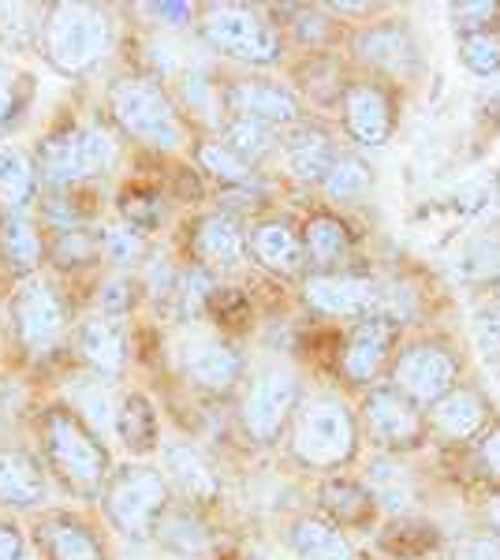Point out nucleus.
I'll return each instance as SVG.
<instances>
[{"instance_id": "10", "label": "nucleus", "mask_w": 500, "mask_h": 560, "mask_svg": "<svg viewBox=\"0 0 500 560\" xmlns=\"http://www.w3.org/2000/svg\"><path fill=\"white\" fill-rule=\"evenodd\" d=\"M393 377L411 404H441L456 385V359L438 345H411L396 359Z\"/></svg>"}, {"instance_id": "28", "label": "nucleus", "mask_w": 500, "mask_h": 560, "mask_svg": "<svg viewBox=\"0 0 500 560\" xmlns=\"http://www.w3.org/2000/svg\"><path fill=\"white\" fill-rule=\"evenodd\" d=\"M38 195V165L23 150H0V206L4 213H23Z\"/></svg>"}, {"instance_id": "27", "label": "nucleus", "mask_w": 500, "mask_h": 560, "mask_svg": "<svg viewBox=\"0 0 500 560\" xmlns=\"http://www.w3.org/2000/svg\"><path fill=\"white\" fill-rule=\"evenodd\" d=\"M116 433L127 445V453H150L158 448V438H161V419H158V408L150 404V396L142 393H127L120 404H116Z\"/></svg>"}, {"instance_id": "31", "label": "nucleus", "mask_w": 500, "mask_h": 560, "mask_svg": "<svg viewBox=\"0 0 500 560\" xmlns=\"http://www.w3.org/2000/svg\"><path fill=\"white\" fill-rule=\"evenodd\" d=\"M374 187V173L362 158L354 153H340L336 165L329 168V176L322 179V191L333 198V202H359V198L370 195Z\"/></svg>"}, {"instance_id": "53", "label": "nucleus", "mask_w": 500, "mask_h": 560, "mask_svg": "<svg viewBox=\"0 0 500 560\" xmlns=\"http://www.w3.org/2000/svg\"><path fill=\"white\" fill-rule=\"evenodd\" d=\"M481 464H486V471L500 478V427L489 430V438L481 441Z\"/></svg>"}, {"instance_id": "50", "label": "nucleus", "mask_w": 500, "mask_h": 560, "mask_svg": "<svg viewBox=\"0 0 500 560\" xmlns=\"http://www.w3.org/2000/svg\"><path fill=\"white\" fill-rule=\"evenodd\" d=\"M452 560H500V538H463L452 549Z\"/></svg>"}, {"instance_id": "15", "label": "nucleus", "mask_w": 500, "mask_h": 560, "mask_svg": "<svg viewBox=\"0 0 500 560\" xmlns=\"http://www.w3.org/2000/svg\"><path fill=\"white\" fill-rule=\"evenodd\" d=\"M396 345V322L385 318V314H374V318H362L351 329L348 345H344L340 355V370L344 377L354 385H367L377 377V370L385 366L388 351Z\"/></svg>"}, {"instance_id": "18", "label": "nucleus", "mask_w": 500, "mask_h": 560, "mask_svg": "<svg viewBox=\"0 0 500 560\" xmlns=\"http://www.w3.org/2000/svg\"><path fill=\"white\" fill-rule=\"evenodd\" d=\"M190 250H195V266L202 269H232L247 255V236L243 229L224 213H206L190 232Z\"/></svg>"}, {"instance_id": "44", "label": "nucleus", "mask_w": 500, "mask_h": 560, "mask_svg": "<svg viewBox=\"0 0 500 560\" xmlns=\"http://www.w3.org/2000/svg\"><path fill=\"white\" fill-rule=\"evenodd\" d=\"M23 4H0V38H4L12 49H23V45H34V38H42V23L26 20Z\"/></svg>"}, {"instance_id": "49", "label": "nucleus", "mask_w": 500, "mask_h": 560, "mask_svg": "<svg viewBox=\"0 0 500 560\" xmlns=\"http://www.w3.org/2000/svg\"><path fill=\"white\" fill-rule=\"evenodd\" d=\"M147 284H150V295H153V300H158V295L165 300V295L179 292V277H176V269H172V261H168V258H153V261H150Z\"/></svg>"}, {"instance_id": "14", "label": "nucleus", "mask_w": 500, "mask_h": 560, "mask_svg": "<svg viewBox=\"0 0 500 560\" xmlns=\"http://www.w3.org/2000/svg\"><path fill=\"white\" fill-rule=\"evenodd\" d=\"M224 105L232 108V116H247V120L269 124V128L299 120L295 94L272 79H235L224 86Z\"/></svg>"}, {"instance_id": "48", "label": "nucleus", "mask_w": 500, "mask_h": 560, "mask_svg": "<svg viewBox=\"0 0 500 560\" xmlns=\"http://www.w3.org/2000/svg\"><path fill=\"white\" fill-rule=\"evenodd\" d=\"M475 345L489 363H500V311H481L475 318Z\"/></svg>"}, {"instance_id": "40", "label": "nucleus", "mask_w": 500, "mask_h": 560, "mask_svg": "<svg viewBox=\"0 0 500 560\" xmlns=\"http://www.w3.org/2000/svg\"><path fill=\"white\" fill-rule=\"evenodd\" d=\"M158 535L172 549V553H179V557H195V553H202V549L209 546L202 523H195L190 516H184V512H176V516L161 520Z\"/></svg>"}, {"instance_id": "24", "label": "nucleus", "mask_w": 500, "mask_h": 560, "mask_svg": "<svg viewBox=\"0 0 500 560\" xmlns=\"http://www.w3.org/2000/svg\"><path fill=\"white\" fill-rule=\"evenodd\" d=\"M251 250L272 273L292 277L299 273V266L306 261L303 236H295V229L288 221H266L251 232Z\"/></svg>"}, {"instance_id": "1", "label": "nucleus", "mask_w": 500, "mask_h": 560, "mask_svg": "<svg viewBox=\"0 0 500 560\" xmlns=\"http://www.w3.org/2000/svg\"><path fill=\"white\" fill-rule=\"evenodd\" d=\"M113 49V15L97 4H53L42 20V52L53 71L75 79Z\"/></svg>"}, {"instance_id": "23", "label": "nucleus", "mask_w": 500, "mask_h": 560, "mask_svg": "<svg viewBox=\"0 0 500 560\" xmlns=\"http://www.w3.org/2000/svg\"><path fill=\"white\" fill-rule=\"evenodd\" d=\"M38 546L49 560H105V546L86 523L49 516L38 523Z\"/></svg>"}, {"instance_id": "20", "label": "nucleus", "mask_w": 500, "mask_h": 560, "mask_svg": "<svg viewBox=\"0 0 500 560\" xmlns=\"http://www.w3.org/2000/svg\"><path fill=\"white\" fill-rule=\"evenodd\" d=\"M49 497L45 467L23 448H0V504L12 509H38Z\"/></svg>"}, {"instance_id": "5", "label": "nucleus", "mask_w": 500, "mask_h": 560, "mask_svg": "<svg viewBox=\"0 0 500 560\" xmlns=\"http://www.w3.org/2000/svg\"><path fill=\"white\" fill-rule=\"evenodd\" d=\"M168 493H172V486L165 471H158V467H150V464H127V467H116L113 478L105 482L102 504H105L108 523H113L124 538L147 541L158 535L161 520H165Z\"/></svg>"}, {"instance_id": "55", "label": "nucleus", "mask_w": 500, "mask_h": 560, "mask_svg": "<svg viewBox=\"0 0 500 560\" xmlns=\"http://www.w3.org/2000/svg\"><path fill=\"white\" fill-rule=\"evenodd\" d=\"M486 516H489V523L500 530V493H493L489 497V504H486Z\"/></svg>"}, {"instance_id": "33", "label": "nucleus", "mask_w": 500, "mask_h": 560, "mask_svg": "<svg viewBox=\"0 0 500 560\" xmlns=\"http://www.w3.org/2000/svg\"><path fill=\"white\" fill-rule=\"evenodd\" d=\"M71 408H79V419H90V430L116 427V408L108 400V388L102 385V374H90L83 382L71 385Z\"/></svg>"}, {"instance_id": "21", "label": "nucleus", "mask_w": 500, "mask_h": 560, "mask_svg": "<svg viewBox=\"0 0 500 560\" xmlns=\"http://www.w3.org/2000/svg\"><path fill=\"white\" fill-rule=\"evenodd\" d=\"M75 345L83 363L102 377H116L127 363V337L120 322H108L102 314H90V318L79 325Z\"/></svg>"}, {"instance_id": "42", "label": "nucleus", "mask_w": 500, "mask_h": 560, "mask_svg": "<svg viewBox=\"0 0 500 560\" xmlns=\"http://www.w3.org/2000/svg\"><path fill=\"white\" fill-rule=\"evenodd\" d=\"M460 57L463 65H467V71H475L478 79H489L500 71V38H493V34H467L460 45Z\"/></svg>"}, {"instance_id": "38", "label": "nucleus", "mask_w": 500, "mask_h": 560, "mask_svg": "<svg viewBox=\"0 0 500 560\" xmlns=\"http://www.w3.org/2000/svg\"><path fill=\"white\" fill-rule=\"evenodd\" d=\"M102 250L116 266H139V261L147 258V236H142L139 229H131V224L116 221V224H108V229H102Z\"/></svg>"}, {"instance_id": "37", "label": "nucleus", "mask_w": 500, "mask_h": 560, "mask_svg": "<svg viewBox=\"0 0 500 560\" xmlns=\"http://www.w3.org/2000/svg\"><path fill=\"white\" fill-rule=\"evenodd\" d=\"M179 102L187 105V113L202 116V120H217L224 90H217L213 79L202 75V71H187V75H179Z\"/></svg>"}, {"instance_id": "52", "label": "nucleus", "mask_w": 500, "mask_h": 560, "mask_svg": "<svg viewBox=\"0 0 500 560\" xmlns=\"http://www.w3.org/2000/svg\"><path fill=\"white\" fill-rule=\"evenodd\" d=\"M23 557H26L23 530L15 523L0 520V560H23Z\"/></svg>"}, {"instance_id": "51", "label": "nucleus", "mask_w": 500, "mask_h": 560, "mask_svg": "<svg viewBox=\"0 0 500 560\" xmlns=\"http://www.w3.org/2000/svg\"><path fill=\"white\" fill-rule=\"evenodd\" d=\"M142 12L153 15V23H161V26H187L190 15H195V8L190 4H142Z\"/></svg>"}, {"instance_id": "26", "label": "nucleus", "mask_w": 500, "mask_h": 560, "mask_svg": "<svg viewBox=\"0 0 500 560\" xmlns=\"http://www.w3.org/2000/svg\"><path fill=\"white\" fill-rule=\"evenodd\" d=\"M288 546H292V553L299 560H354V549L344 538V530L317 516L299 520L292 535H288Z\"/></svg>"}, {"instance_id": "7", "label": "nucleus", "mask_w": 500, "mask_h": 560, "mask_svg": "<svg viewBox=\"0 0 500 560\" xmlns=\"http://www.w3.org/2000/svg\"><path fill=\"white\" fill-rule=\"evenodd\" d=\"M198 31H202V42L209 49L224 52L232 60H243V65H277L280 52H284V42H280L277 26H272L266 15L254 12V8L243 4H217L198 20Z\"/></svg>"}, {"instance_id": "2", "label": "nucleus", "mask_w": 500, "mask_h": 560, "mask_svg": "<svg viewBox=\"0 0 500 560\" xmlns=\"http://www.w3.org/2000/svg\"><path fill=\"white\" fill-rule=\"evenodd\" d=\"M108 113L116 128L153 150H179L187 139L179 108L150 75H124L108 86Z\"/></svg>"}, {"instance_id": "56", "label": "nucleus", "mask_w": 500, "mask_h": 560, "mask_svg": "<svg viewBox=\"0 0 500 560\" xmlns=\"http://www.w3.org/2000/svg\"><path fill=\"white\" fill-rule=\"evenodd\" d=\"M333 12H340V15H359V12H370V4H333Z\"/></svg>"}, {"instance_id": "8", "label": "nucleus", "mask_w": 500, "mask_h": 560, "mask_svg": "<svg viewBox=\"0 0 500 560\" xmlns=\"http://www.w3.org/2000/svg\"><path fill=\"white\" fill-rule=\"evenodd\" d=\"M299 411V377L284 366H269L258 377H251L247 396H243V430L251 441L269 445L280 438L284 422Z\"/></svg>"}, {"instance_id": "22", "label": "nucleus", "mask_w": 500, "mask_h": 560, "mask_svg": "<svg viewBox=\"0 0 500 560\" xmlns=\"http://www.w3.org/2000/svg\"><path fill=\"white\" fill-rule=\"evenodd\" d=\"M284 158H288V173L303 184H322L329 176V168L336 165L340 150L329 139V131L322 128H295L284 139Z\"/></svg>"}, {"instance_id": "57", "label": "nucleus", "mask_w": 500, "mask_h": 560, "mask_svg": "<svg viewBox=\"0 0 500 560\" xmlns=\"http://www.w3.org/2000/svg\"><path fill=\"white\" fill-rule=\"evenodd\" d=\"M247 560H269V557H266V553H258V549H251Z\"/></svg>"}, {"instance_id": "16", "label": "nucleus", "mask_w": 500, "mask_h": 560, "mask_svg": "<svg viewBox=\"0 0 500 560\" xmlns=\"http://www.w3.org/2000/svg\"><path fill=\"white\" fill-rule=\"evenodd\" d=\"M393 124V102L381 86L354 83L344 90V128L359 147H385Z\"/></svg>"}, {"instance_id": "29", "label": "nucleus", "mask_w": 500, "mask_h": 560, "mask_svg": "<svg viewBox=\"0 0 500 560\" xmlns=\"http://www.w3.org/2000/svg\"><path fill=\"white\" fill-rule=\"evenodd\" d=\"M433 422L449 438H475L486 422V400L475 388H452L441 404H433Z\"/></svg>"}, {"instance_id": "12", "label": "nucleus", "mask_w": 500, "mask_h": 560, "mask_svg": "<svg viewBox=\"0 0 500 560\" xmlns=\"http://www.w3.org/2000/svg\"><path fill=\"white\" fill-rule=\"evenodd\" d=\"M362 411H367V430L374 445L388 448V453H404V448H415L422 441L418 408L399 388H374Z\"/></svg>"}, {"instance_id": "6", "label": "nucleus", "mask_w": 500, "mask_h": 560, "mask_svg": "<svg viewBox=\"0 0 500 560\" xmlns=\"http://www.w3.org/2000/svg\"><path fill=\"white\" fill-rule=\"evenodd\" d=\"M354 445H359L354 415L336 396H314L295 411L292 456L303 467H317V471L340 467L354 456Z\"/></svg>"}, {"instance_id": "19", "label": "nucleus", "mask_w": 500, "mask_h": 560, "mask_svg": "<svg viewBox=\"0 0 500 560\" xmlns=\"http://www.w3.org/2000/svg\"><path fill=\"white\" fill-rule=\"evenodd\" d=\"M161 459H165L168 486H176V490L184 493L190 504L217 501V493H221V482H217V471L209 467V459L198 453L195 445H184V441H168V445L161 448Z\"/></svg>"}, {"instance_id": "39", "label": "nucleus", "mask_w": 500, "mask_h": 560, "mask_svg": "<svg viewBox=\"0 0 500 560\" xmlns=\"http://www.w3.org/2000/svg\"><path fill=\"white\" fill-rule=\"evenodd\" d=\"M102 255V232H90V229H71L60 232L57 243H53V261L63 269L71 266H86Z\"/></svg>"}, {"instance_id": "47", "label": "nucleus", "mask_w": 500, "mask_h": 560, "mask_svg": "<svg viewBox=\"0 0 500 560\" xmlns=\"http://www.w3.org/2000/svg\"><path fill=\"white\" fill-rule=\"evenodd\" d=\"M179 300H184V311L195 314L202 311V303L213 300V277L202 266H190L184 277H179Z\"/></svg>"}, {"instance_id": "36", "label": "nucleus", "mask_w": 500, "mask_h": 560, "mask_svg": "<svg viewBox=\"0 0 500 560\" xmlns=\"http://www.w3.org/2000/svg\"><path fill=\"white\" fill-rule=\"evenodd\" d=\"M325 509L340 523H362L374 512V493L354 482H329L325 486Z\"/></svg>"}, {"instance_id": "9", "label": "nucleus", "mask_w": 500, "mask_h": 560, "mask_svg": "<svg viewBox=\"0 0 500 560\" xmlns=\"http://www.w3.org/2000/svg\"><path fill=\"white\" fill-rule=\"evenodd\" d=\"M12 325L20 345L31 355H45V351L57 348V340L68 329V314H63L57 288L38 273L26 277L12 295Z\"/></svg>"}, {"instance_id": "4", "label": "nucleus", "mask_w": 500, "mask_h": 560, "mask_svg": "<svg viewBox=\"0 0 500 560\" xmlns=\"http://www.w3.org/2000/svg\"><path fill=\"white\" fill-rule=\"evenodd\" d=\"M120 158L116 135L97 120L86 124H63L49 131L38 147V176L49 187H75L79 179L108 173Z\"/></svg>"}, {"instance_id": "30", "label": "nucleus", "mask_w": 500, "mask_h": 560, "mask_svg": "<svg viewBox=\"0 0 500 560\" xmlns=\"http://www.w3.org/2000/svg\"><path fill=\"white\" fill-rule=\"evenodd\" d=\"M348 229H344V221H336L329 213H317L306 221L303 229V247H306V258L314 261V266L329 269L336 266L344 255H348Z\"/></svg>"}, {"instance_id": "54", "label": "nucleus", "mask_w": 500, "mask_h": 560, "mask_svg": "<svg viewBox=\"0 0 500 560\" xmlns=\"http://www.w3.org/2000/svg\"><path fill=\"white\" fill-rule=\"evenodd\" d=\"M456 15H463L460 23L481 26V23H489V15H497V4H460V8H456Z\"/></svg>"}, {"instance_id": "17", "label": "nucleus", "mask_w": 500, "mask_h": 560, "mask_svg": "<svg viewBox=\"0 0 500 560\" xmlns=\"http://www.w3.org/2000/svg\"><path fill=\"white\" fill-rule=\"evenodd\" d=\"M354 49H359V57L367 60L370 68L388 71V75H399V79L418 75V68H422L418 45L404 23L370 26V31H362L359 38H354Z\"/></svg>"}, {"instance_id": "41", "label": "nucleus", "mask_w": 500, "mask_h": 560, "mask_svg": "<svg viewBox=\"0 0 500 560\" xmlns=\"http://www.w3.org/2000/svg\"><path fill=\"white\" fill-rule=\"evenodd\" d=\"M120 213H124V224H131V229H139L142 236H147L150 229L161 224V217H165V202H161V195H153V191L127 187L120 198Z\"/></svg>"}, {"instance_id": "46", "label": "nucleus", "mask_w": 500, "mask_h": 560, "mask_svg": "<svg viewBox=\"0 0 500 560\" xmlns=\"http://www.w3.org/2000/svg\"><path fill=\"white\" fill-rule=\"evenodd\" d=\"M131 303H135V284L127 277H108L97 292V314L108 322H120L131 314Z\"/></svg>"}, {"instance_id": "58", "label": "nucleus", "mask_w": 500, "mask_h": 560, "mask_svg": "<svg viewBox=\"0 0 500 560\" xmlns=\"http://www.w3.org/2000/svg\"><path fill=\"white\" fill-rule=\"evenodd\" d=\"M497 292H500V280H497Z\"/></svg>"}, {"instance_id": "3", "label": "nucleus", "mask_w": 500, "mask_h": 560, "mask_svg": "<svg viewBox=\"0 0 500 560\" xmlns=\"http://www.w3.org/2000/svg\"><path fill=\"white\" fill-rule=\"evenodd\" d=\"M45 459L75 490H105L113 478V459L97 430H90L71 408H49L42 415Z\"/></svg>"}, {"instance_id": "35", "label": "nucleus", "mask_w": 500, "mask_h": 560, "mask_svg": "<svg viewBox=\"0 0 500 560\" xmlns=\"http://www.w3.org/2000/svg\"><path fill=\"white\" fill-rule=\"evenodd\" d=\"M198 165L213 179H221V184H247L251 179V165L224 139L198 142Z\"/></svg>"}, {"instance_id": "11", "label": "nucleus", "mask_w": 500, "mask_h": 560, "mask_svg": "<svg viewBox=\"0 0 500 560\" xmlns=\"http://www.w3.org/2000/svg\"><path fill=\"white\" fill-rule=\"evenodd\" d=\"M303 300L311 311L329 318H374L377 314V284L351 273H314L303 284Z\"/></svg>"}, {"instance_id": "34", "label": "nucleus", "mask_w": 500, "mask_h": 560, "mask_svg": "<svg viewBox=\"0 0 500 560\" xmlns=\"http://www.w3.org/2000/svg\"><path fill=\"white\" fill-rule=\"evenodd\" d=\"M224 142H229L247 165H254V161L266 158V153L277 147V135H272L269 124L247 120V116H232V120L224 124Z\"/></svg>"}, {"instance_id": "45", "label": "nucleus", "mask_w": 500, "mask_h": 560, "mask_svg": "<svg viewBox=\"0 0 500 560\" xmlns=\"http://www.w3.org/2000/svg\"><path fill=\"white\" fill-rule=\"evenodd\" d=\"M23 108H26L23 75H15L12 68H0V139L12 131V124L23 116Z\"/></svg>"}, {"instance_id": "25", "label": "nucleus", "mask_w": 500, "mask_h": 560, "mask_svg": "<svg viewBox=\"0 0 500 560\" xmlns=\"http://www.w3.org/2000/svg\"><path fill=\"white\" fill-rule=\"evenodd\" d=\"M0 258L23 280L42 266V236L26 213H0Z\"/></svg>"}, {"instance_id": "32", "label": "nucleus", "mask_w": 500, "mask_h": 560, "mask_svg": "<svg viewBox=\"0 0 500 560\" xmlns=\"http://www.w3.org/2000/svg\"><path fill=\"white\" fill-rule=\"evenodd\" d=\"M370 493H374V501H381L393 512L407 509V504L415 501L411 475L399 464H393V459H374V464H370Z\"/></svg>"}, {"instance_id": "43", "label": "nucleus", "mask_w": 500, "mask_h": 560, "mask_svg": "<svg viewBox=\"0 0 500 560\" xmlns=\"http://www.w3.org/2000/svg\"><path fill=\"white\" fill-rule=\"evenodd\" d=\"M460 269L470 280H493L500 273V240L493 236H475L463 247Z\"/></svg>"}, {"instance_id": "13", "label": "nucleus", "mask_w": 500, "mask_h": 560, "mask_svg": "<svg viewBox=\"0 0 500 560\" xmlns=\"http://www.w3.org/2000/svg\"><path fill=\"white\" fill-rule=\"evenodd\" d=\"M179 370L190 385L206 388V393H229L243 377V359L232 345L217 337H190L179 348Z\"/></svg>"}]
</instances>
